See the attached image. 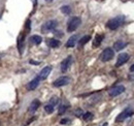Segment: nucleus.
<instances>
[{
    "label": "nucleus",
    "instance_id": "f257e3e1",
    "mask_svg": "<svg viewBox=\"0 0 134 126\" xmlns=\"http://www.w3.org/2000/svg\"><path fill=\"white\" fill-rule=\"evenodd\" d=\"M125 19H126L125 16L115 17V18L110 19V20L106 23V26H107V28H109L110 30H116V29H118L119 27H121V26L124 24Z\"/></svg>",
    "mask_w": 134,
    "mask_h": 126
},
{
    "label": "nucleus",
    "instance_id": "f03ea898",
    "mask_svg": "<svg viewBox=\"0 0 134 126\" xmlns=\"http://www.w3.org/2000/svg\"><path fill=\"white\" fill-rule=\"evenodd\" d=\"M82 24V19L80 17H72L67 24V31L68 32H73L75 31L80 25Z\"/></svg>",
    "mask_w": 134,
    "mask_h": 126
},
{
    "label": "nucleus",
    "instance_id": "7ed1b4c3",
    "mask_svg": "<svg viewBox=\"0 0 134 126\" xmlns=\"http://www.w3.org/2000/svg\"><path fill=\"white\" fill-rule=\"evenodd\" d=\"M57 25H58V22L57 20H50L48 22H46L42 27H41V31L42 33H49L51 31H54L56 28H57Z\"/></svg>",
    "mask_w": 134,
    "mask_h": 126
},
{
    "label": "nucleus",
    "instance_id": "20e7f679",
    "mask_svg": "<svg viewBox=\"0 0 134 126\" xmlns=\"http://www.w3.org/2000/svg\"><path fill=\"white\" fill-rule=\"evenodd\" d=\"M115 56V51L111 48H106L105 50H103V52L100 55V60L102 62H107L109 60H111Z\"/></svg>",
    "mask_w": 134,
    "mask_h": 126
},
{
    "label": "nucleus",
    "instance_id": "39448f33",
    "mask_svg": "<svg viewBox=\"0 0 134 126\" xmlns=\"http://www.w3.org/2000/svg\"><path fill=\"white\" fill-rule=\"evenodd\" d=\"M132 114H133L132 108H126L122 113H120V114L118 115V117L116 118V122H122V121L126 120V119L129 118Z\"/></svg>",
    "mask_w": 134,
    "mask_h": 126
},
{
    "label": "nucleus",
    "instance_id": "423d86ee",
    "mask_svg": "<svg viewBox=\"0 0 134 126\" xmlns=\"http://www.w3.org/2000/svg\"><path fill=\"white\" fill-rule=\"evenodd\" d=\"M70 78L69 77H61V78H59V79H57L54 83H53V86L54 87H57V88H59V87H63V86H66L68 85L69 83H70Z\"/></svg>",
    "mask_w": 134,
    "mask_h": 126
},
{
    "label": "nucleus",
    "instance_id": "0eeeda50",
    "mask_svg": "<svg viewBox=\"0 0 134 126\" xmlns=\"http://www.w3.org/2000/svg\"><path fill=\"white\" fill-rule=\"evenodd\" d=\"M129 58H130L129 54H127V53H121V54L118 56L116 66H117V67H120V66L124 65L125 63H127L129 61Z\"/></svg>",
    "mask_w": 134,
    "mask_h": 126
},
{
    "label": "nucleus",
    "instance_id": "6e6552de",
    "mask_svg": "<svg viewBox=\"0 0 134 126\" xmlns=\"http://www.w3.org/2000/svg\"><path fill=\"white\" fill-rule=\"evenodd\" d=\"M124 91H125V87L123 85H119V86H116V87L111 88L108 91V94H109V96H111V97H116L118 95L122 94Z\"/></svg>",
    "mask_w": 134,
    "mask_h": 126
},
{
    "label": "nucleus",
    "instance_id": "1a4fd4ad",
    "mask_svg": "<svg viewBox=\"0 0 134 126\" xmlns=\"http://www.w3.org/2000/svg\"><path fill=\"white\" fill-rule=\"evenodd\" d=\"M71 64H72V56H68L61 62V71L66 72L68 68L71 66Z\"/></svg>",
    "mask_w": 134,
    "mask_h": 126
},
{
    "label": "nucleus",
    "instance_id": "9d476101",
    "mask_svg": "<svg viewBox=\"0 0 134 126\" xmlns=\"http://www.w3.org/2000/svg\"><path fill=\"white\" fill-rule=\"evenodd\" d=\"M51 71H52V66H46V67H43L41 70H40V72H39V75H38V78L41 80H46L48 77H49V75L51 74Z\"/></svg>",
    "mask_w": 134,
    "mask_h": 126
},
{
    "label": "nucleus",
    "instance_id": "9b49d317",
    "mask_svg": "<svg viewBox=\"0 0 134 126\" xmlns=\"http://www.w3.org/2000/svg\"><path fill=\"white\" fill-rule=\"evenodd\" d=\"M39 82H40V79H39L38 77L34 78L32 81H30V82H29V84H28V86H27V89H28V90H30V91L35 90V89L38 87Z\"/></svg>",
    "mask_w": 134,
    "mask_h": 126
},
{
    "label": "nucleus",
    "instance_id": "f8f14e48",
    "mask_svg": "<svg viewBox=\"0 0 134 126\" xmlns=\"http://www.w3.org/2000/svg\"><path fill=\"white\" fill-rule=\"evenodd\" d=\"M127 46H128V43L123 41V40H118V41H116V43L114 44V51L120 52V51L124 50Z\"/></svg>",
    "mask_w": 134,
    "mask_h": 126
},
{
    "label": "nucleus",
    "instance_id": "ddd939ff",
    "mask_svg": "<svg viewBox=\"0 0 134 126\" xmlns=\"http://www.w3.org/2000/svg\"><path fill=\"white\" fill-rule=\"evenodd\" d=\"M25 33H22L19 38H18V49L20 54H23V50H24V44H25Z\"/></svg>",
    "mask_w": 134,
    "mask_h": 126
},
{
    "label": "nucleus",
    "instance_id": "4468645a",
    "mask_svg": "<svg viewBox=\"0 0 134 126\" xmlns=\"http://www.w3.org/2000/svg\"><path fill=\"white\" fill-rule=\"evenodd\" d=\"M39 107H40V101H39L38 99H34L33 101L30 103L28 111H29L30 113H34V112H36V111L38 110Z\"/></svg>",
    "mask_w": 134,
    "mask_h": 126
},
{
    "label": "nucleus",
    "instance_id": "2eb2a0df",
    "mask_svg": "<svg viewBox=\"0 0 134 126\" xmlns=\"http://www.w3.org/2000/svg\"><path fill=\"white\" fill-rule=\"evenodd\" d=\"M76 41H77V35L74 34V35H72V36H70V37L68 38V40H67V43H66V47L73 48L75 46Z\"/></svg>",
    "mask_w": 134,
    "mask_h": 126
},
{
    "label": "nucleus",
    "instance_id": "dca6fc26",
    "mask_svg": "<svg viewBox=\"0 0 134 126\" xmlns=\"http://www.w3.org/2000/svg\"><path fill=\"white\" fill-rule=\"evenodd\" d=\"M103 38H104V35H103V34H97V35L95 36V38H94L93 47H95V48L99 47L101 45V43H102V40H103Z\"/></svg>",
    "mask_w": 134,
    "mask_h": 126
},
{
    "label": "nucleus",
    "instance_id": "f3484780",
    "mask_svg": "<svg viewBox=\"0 0 134 126\" xmlns=\"http://www.w3.org/2000/svg\"><path fill=\"white\" fill-rule=\"evenodd\" d=\"M30 41H31V44H32V45L38 46V45H40V44H41L42 38H41V36H39V35H32V36L30 37Z\"/></svg>",
    "mask_w": 134,
    "mask_h": 126
},
{
    "label": "nucleus",
    "instance_id": "a211bd4d",
    "mask_svg": "<svg viewBox=\"0 0 134 126\" xmlns=\"http://www.w3.org/2000/svg\"><path fill=\"white\" fill-rule=\"evenodd\" d=\"M48 46L50 48H53V49L58 48L60 46V41H59L58 39H56V38H50V39L48 40Z\"/></svg>",
    "mask_w": 134,
    "mask_h": 126
},
{
    "label": "nucleus",
    "instance_id": "6ab92c4d",
    "mask_svg": "<svg viewBox=\"0 0 134 126\" xmlns=\"http://www.w3.org/2000/svg\"><path fill=\"white\" fill-rule=\"evenodd\" d=\"M91 40V35H85V36H83L80 40H79V46L80 47H83V46H85L88 41H90Z\"/></svg>",
    "mask_w": 134,
    "mask_h": 126
},
{
    "label": "nucleus",
    "instance_id": "aec40b11",
    "mask_svg": "<svg viewBox=\"0 0 134 126\" xmlns=\"http://www.w3.org/2000/svg\"><path fill=\"white\" fill-rule=\"evenodd\" d=\"M61 12L64 15H69L71 13V8L69 5H63V6H61Z\"/></svg>",
    "mask_w": 134,
    "mask_h": 126
},
{
    "label": "nucleus",
    "instance_id": "412c9836",
    "mask_svg": "<svg viewBox=\"0 0 134 126\" xmlns=\"http://www.w3.org/2000/svg\"><path fill=\"white\" fill-rule=\"evenodd\" d=\"M93 114L92 113H90V112H87V113H85L83 114V119H84L85 121H90V120H92L93 119Z\"/></svg>",
    "mask_w": 134,
    "mask_h": 126
},
{
    "label": "nucleus",
    "instance_id": "4be33fe9",
    "mask_svg": "<svg viewBox=\"0 0 134 126\" xmlns=\"http://www.w3.org/2000/svg\"><path fill=\"white\" fill-rule=\"evenodd\" d=\"M58 103H59V98H58L57 96H53L50 99V104H52V106L56 107Z\"/></svg>",
    "mask_w": 134,
    "mask_h": 126
},
{
    "label": "nucleus",
    "instance_id": "5701e85b",
    "mask_svg": "<svg viewBox=\"0 0 134 126\" xmlns=\"http://www.w3.org/2000/svg\"><path fill=\"white\" fill-rule=\"evenodd\" d=\"M54 110H55V107L50 104V103L44 107V111H46V113H48V114H52V113L54 112Z\"/></svg>",
    "mask_w": 134,
    "mask_h": 126
},
{
    "label": "nucleus",
    "instance_id": "b1692460",
    "mask_svg": "<svg viewBox=\"0 0 134 126\" xmlns=\"http://www.w3.org/2000/svg\"><path fill=\"white\" fill-rule=\"evenodd\" d=\"M68 109V106H65V104H62V106H60V108H59V115H62V114H64L65 112L67 111Z\"/></svg>",
    "mask_w": 134,
    "mask_h": 126
},
{
    "label": "nucleus",
    "instance_id": "393cba45",
    "mask_svg": "<svg viewBox=\"0 0 134 126\" xmlns=\"http://www.w3.org/2000/svg\"><path fill=\"white\" fill-rule=\"evenodd\" d=\"M70 123H71V120L70 119H67V118H64V119H62L60 121V124H62V125H68Z\"/></svg>",
    "mask_w": 134,
    "mask_h": 126
},
{
    "label": "nucleus",
    "instance_id": "a878e982",
    "mask_svg": "<svg viewBox=\"0 0 134 126\" xmlns=\"http://www.w3.org/2000/svg\"><path fill=\"white\" fill-rule=\"evenodd\" d=\"M75 115H76L77 117H80V116H83V111L81 110V109L76 110V111H75Z\"/></svg>",
    "mask_w": 134,
    "mask_h": 126
},
{
    "label": "nucleus",
    "instance_id": "bb28decb",
    "mask_svg": "<svg viewBox=\"0 0 134 126\" xmlns=\"http://www.w3.org/2000/svg\"><path fill=\"white\" fill-rule=\"evenodd\" d=\"M54 32H55V34H56V35H59V36H63V32H61V31H55V30H54Z\"/></svg>",
    "mask_w": 134,
    "mask_h": 126
},
{
    "label": "nucleus",
    "instance_id": "cd10ccee",
    "mask_svg": "<svg viewBox=\"0 0 134 126\" xmlns=\"http://www.w3.org/2000/svg\"><path fill=\"white\" fill-rule=\"evenodd\" d=\"M130 71H131V72H133V71H134V64L131 66V67H130Z\"/></svg>",
    "mask_w": 134,
    "mask_h": 126
},
{
    "label": "nucleus",
    "instance_id": "c85d7f7f",
    "mask_svg": "<svg viewBox=\"0 0 134 126\" xmlns=\"http://www.w3.org/2000/svg\"><path fill=\"white\" fill-rule=\"evenodd\" d=\"M30 63H32V64H39L40 62H36V61H32V60H31V61H30Z\"/></svg>",
    "mask_w": 134,
    "mask_h": 126
},
{
    "label": "nucleus",
    "instance_id": "c756f323",
    "mask_svg": "<svg viewBox=\"0 0 134 126\" xmlns=\"http://www.w3.org/2000/svg\"><path fill=\"white\" fill-rule=\"evenodd\" d=\"M107 125H108V123H107V122H104V123H103L102 125H100V126H107Z\"/></svg>",
    "mask_w": 134,
    "mask_h": 126
},
{
    "label": "nucleus",
    "instance_id": "7c9ffc66",
    "mask_svg": "<svg viewBox=\"0 0 134 126\" xmlns=\"http://www.w3.org/2000/svg\"><path fill=\"white\" fill-rule=\"evenodd\" d=\"M47 1H53V0H47Z\"/></svg>",
    "mask_w": 134,
    "mask_h": 126
},
{
    "label": "nucleus",
    "instance_id": "2f4dec72",
    "mask_svg": "<svg viewBox=\"0 0 134 126\" xmlns=\"http://www.w3.org/2000/svg\"><path fill=\"white\" fill-rule=\"evenodd\" d=\"M0 18H1V14H0Z\"/></svg>",
    "mask_w": 134,
    "mask_h": 126
}]
</instances>
